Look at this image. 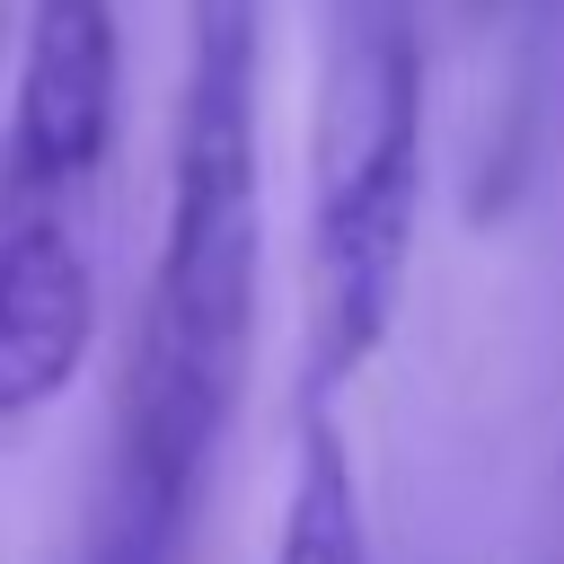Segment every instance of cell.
<instances>
[{
	"label": "cell",
	"instance_id": "1",
	"mask_svg": "<svg viewBox=\"0 0 564 564\" xmlns=\"http://www.w3.org/2000/svg\"><path fill=\"white\" fill-rule=\"evenodd\" d=\"M264 291V0H194L167 212L123 352L79 564H176L256 361Z\"/></svg>",
	"mask_w": 564,
	"mask_h": 564
},
{
	"label": "cell",
	"instance_id": "2",
	"mask_svg": "<svg viewBox=\"0 0 564 564\" xmlns=\"http://www.w3.org/2000/svg\"><path fill=\"white\" fill-rule=\"evenodd\" d=\"M123 132V9L26 0L0 97V432L97 352V194Z\"/></svg>",
	"mask_w": 564,
	"mask_h": 564
},
{
	"label": "cell",
	"instance_id": "3",
	"mask_svg": "<svg viewBox=\"0 0 564 564\" xmlns=\"http://www.w3.org/2000/svg\"><path fill=\"white\" fill-rule=\"evenodd\" d=\"M423 220V26L414 0H335L308 150V397L388 344Z\"/></svg>",
	"mask_w": 564,
	"mask_h": 564
},
{
	"label": "cell",
	"instance_id": "4",
	"mask_svg": "<svg viewBox=\"0 0 564 564\" xmlns=\"http://www.w3.org/2000/svg\"><path fill=\"white\" fill-rule=\"evenodd\" d=\"M273 564H370L361 476H352V449H344L326 397H308V414H300L291 494H282V529H273Z\"/></svg>",
	"mask_w": 564,
	"mask_h": 564
},
{
	"label": "cell",
	"instance_id": "5",
	"mask_svg": "<svg viewBox=\"0 0 564 564\" xmlns=\"http://www.w3.org/2000/svg\"><path fill=\"white\" fill-rule=\"evenodd\" d=\"M467 9H476V18H485V9H502V0H467Z\"/></svg>",
	"mask_w": 564,
	"mask_h": 564
}]
</instances>
